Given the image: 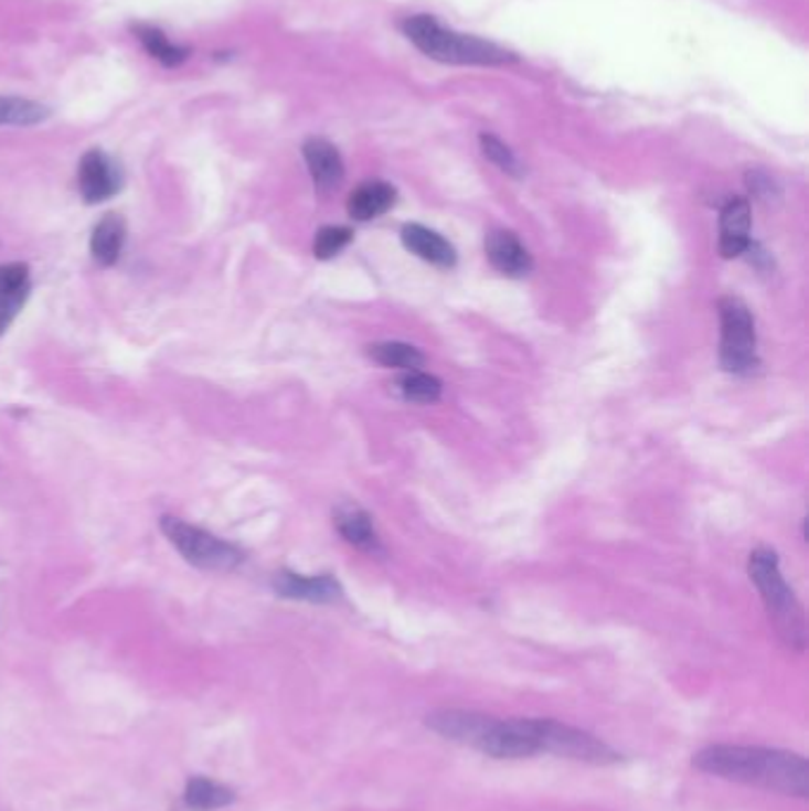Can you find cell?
Listing matches in <instances>:
<instances>
[{
	"label": "cell",
	"instance_id": "obj_1",
	"mask_svg": "<svg viewBox=\"0 0 809 811\" xmlns=\"http://www.w3.org/2000/svg\"><path fill=\"white\" fill-rule=\"evenodd\" d=\"M693 767L726 781L757 786L790 798L809 794L807 759L796 753L748 745H710L693 755Z\"/></svg>",
	"mask_w": 809,
	"mask_h": 811
},
{
	"label": "cell",
	"instance_id": "obj_2",
	"mask_svg": "<svg viewBox=\"0 0 809 811\" xmlns=\"http://www.w3.org/2000/svg\"><path fill=\"white\" fill-rule=\"evenodd\" d=\"M404 36L414 43L418 51L437 62H447V65H511L518 62L513 53L505 47L482 41L478 36L458 34L447 26H441L430 14H414L402 22Z\"/></svg>",
	"mask_w": 809,
	"mask_h": 811
},
{
	"label": "cell",
	"instance_id": "obj_3",
	"mask_svg": "<svg viewBox=\"0 0 809 811\" xmlns=\"http://www.w3.org/2000/svg\"><path fill=\"white\" fill-rule=\"evenodd\" d=\"M748 572H751V579L759 588V594H763L765 608L769 612V619L774 622L776 631H779V636L790 648L802 650L807 641L805 615H802V608H800L796 594L790 591V586L786 584L781 575L776 553L771 548L753 551Z\"/></svg>",
	"mask_w": 809,
	"mask_h": 811
},
{
	"label": "cell",
	"instance_id": "obj_4",
	"mask_svg": "<svg viewBox=\"0 0 809 811\" xmlns=\"http://www.w3.org/2000/svg\"><path fill=\"white\" fill-rule=\"evenodd\" d=\"M160 530L169 538V544L177 548L188 565L204 572H233L245 561V553L231 541L221 538L207 530L190 524L181 517L164 515L160 520Z\"/></svg>",
	"mask_w": 809,
	"mask_h": 811
},
{
	"label": "cell",
	"instance_id": "obj_5",
	"mask_svg": "<svg viewBox=\"0 0 809 811\" xmlns=\"http://www.w3.org/2000/svg\"><path fill=\"white\" fill-rule=\"evenodd\" d=\"M720 321H722V344L720 361L726 373L748 375L753 373L757 361V335L751 309L743 305L738 297H724L720 301Z\"/></svg>",
	"mask_w": 809,
	"mask_h": 811
},
{
	"label": "cell",
	"instance_id": "obj_6",
	"mask_svg": "<svg viewBox=\"0 0 809 811\" xmlns=\"http://www.w3.org/2000/svg\"><path fill=\"white\" fill-rule=\"evenodd\" d=\"M532 730L539 745V753H551L594 767H608L615 765V761H620V755H617L608 743L586 734L582 728L553 719H532Z\"/></svg>",
	"mask_w": 809,
	"mask_h": 811
},
{
	"label": "cell",
	"instance_id": "obj_7",
	"mask_svg": "<svg viewBox=\"0 0 809 811\" xmlns=\"http://www.w3.org/2000/svg\"><path fill=\"white\" fill-rule=\"evenodd\" d=\"M76 183L86 204H100L119 193L124 185V173L113 157L93 148L78 162Z\"/></svg>",
	"mask_w": 809,
	"mask_h": 811
},
{
	"label": "cell",
	"instance_id": "obj_8",
	"mask_svg": "<svg viewBox=\"0 0 809 811\" xmlns=\"http://www.w3.org/2000/svg\"><path fill=\"white\" fill-rule=\"evenodd\" d=\"M480 753L494 759H525L539 753L532 719H505L489 726Z\"/></svg>",
	"mask_w": 809,
	"mask_h": 811
},
{
	"label": "cell",
	"instance_id": "obj_9",
	"mask_svg": "<svg viewBox=\"0 0 809 811\" xmlns=\"http://www.w3.org/2000/svg\"><path fill=\"white\" fill-rule=\"evenodd\" d=\"M425 724L441 738L480 750L489 726L494 724V717H487V714L468 712V709H439V712L427 714Z\"/></svg>",
	"mask_w": 809,
	"mask_h": 811
},
{
	"label": "cell",
	"instance_id": "obj_10",
	"mask_svg": "<svg viewBox=\"0 0 809 811\" xmlns=\"http://www.w3.org/2000/svg\"><path fill=\"white\" fill-rule=\"evenodd\" d=\"M274 591L280 598L307 600V602H336L342 598V586L332 575L305 577L297 572L283 569L274 577Z\"/></svg>",
	"mask_w": 809,
	"mask_h": 811
},
{
	"label": "cell",
	"instance_id": "obj_11",
	"mask_svg": "<svg viewBox=\"0 0 809 811\" xmlns=\"http://www.w3.org/2000/svg\"><path fill=\"white\" fill-rule=\"evenodd\" d=\"M301 154H305V162L319 193H330V190L340 188L344 181V162L332 142L326 138H309L305 148H301Z\"/></svg>",
	"mask_w": 809,
	"mask_h": 811
},
{
	"label": "cell",
	"instance_id": "obj_12",
	"mask_svg": "<svg viewBox=\"0 0 809 811\" xmlns=\"http://www.w3.org/2000/svg\"><path fill=\"white\" fill-rule=\"evenodd\" d=\"M753 245L751 241V204L745 198H734L724 204L720 216V252L722 257H741Z\"/></svg>",
	"mask_w": 809,
	"mask_h": 811
},
{
	"label": "cell",
	"instance_id": "obj_13",
	"mask_svg": "<svg viewBox=\"0 0 809 811\" xmlns=\"http://www.w3.org/2000/svg\"><path fill=\"white\" fill-rule=\"evenodd\" d=\"M487 259L503 276L522 278L532 270V254L511 231H491L485 241Z\"/></svg>",
	"mask_w": 809,
	"mask_h": 811
},
{
	"label": "cell",
	"instance_id": "obj_14",
	"mask_svg": "<svg viewBox=\"0 0 809 811\" xmlns=\"http://www.w3.org/2000/svg\"><path fill=\"white\" fill-rule=\"evenodd\" d=\"M402 243L408 252H414L416 257L430 262L439 268H451L456 264V249L449 241L430 228L421 224H406L402 228Z\"/></svg>",
	"mask_w": 809,
	"mask_h": 811
},
{
	"label": "cell",
	"instance_id": "obj_15",
	"mask_svg": "<svg viewBox=\"0 0 809 811\" xmlns=\"http://www.w3.org/2000/svg\"><path fill=\"white\" fill-rule=\"evenodd\" d=\"M126 243V221L119 214H105L91 233V257L93 262L109 268L121 257Z\"/></svg>",
	"mask_w": 809,
	"mask_h": 811
},
{
	"label": "cell",
	"instance_id": "obj_16",
	"mask_svg": "<svg viewBox=\"0 0 809 811\" xmlns=\"http://www.w3.org/2000/svg\"><path fill=\"white\" fill-rule=\"evenodd\" d=\"M396 202L394 185L385 181L361 183L347 202V212L354 221H371L390 212Z\"/></svg>",
	"mask_w": 809,
	"mask_h": 811
},
{
	"label": "cell",
	"instance_id": "obj_17",
	"mask_svg": "<svg viewBox=\"0 0 809 811\" xmlns=\"http://www.w3.org/2000/svg\"><path fill=\"white\" fill-rule=\"evenodd\" d=\"M336 527L342 534V538L349 541L352 546L361 551H369V553L380 551V538L375 534L373 520L366 511H363V508L352 505V503L340 505L336 513Z\"/></svg>",
	"mask_w": 809,
	"mask_h": 811
},
{
	"label": "cell",
	"instance_id": "obj_18",
	"mask_svg": "<svg viewBox=\"0 0 809 811\" xmlns=\"http://www.w3.org/2000/svg\"><path fill=\"white\" fill-rule=\"evenodd\" d=\"M134 34L140 41V45L146 47V53L152 60L160 62L162 67H169V70L181 67L183 62L190 57V47L179 45V43H171L162 29L150 26V24H136L134 26Z\"/></svg>",
	"mask_w": 809,
	"mask_h": 811
},
{
	"label": "cell",
	"instance_id": "obj_19",
	"mask_svg": "<svg viewBox=\"0 0 809 811\" xmlns=\"http://www.w3.org/2000/svg\"><path fill=\"white\" fill-rule=\"evenodd\" d=\"M183 802L188 809H193V811H214V809H224L233 804L235 792L226 786L212 781V778L195 776L185 783Z\"/></svg>",
	"mask_w": 809,
	"mask_h": 811
},
{
	"label": "cell",
	"instance_id": "obj_20",
	"mask_svg": "<svg viewBox=\"0 0 809 811\" xmlns=\"http://www.w3.org/2000/svg\"><path fill=\"white\" fill-rule=\"evenodd\" d=\"M51 117V107L29 98H0V126H36Z\"/></svg>",
	"mask_w": 809,
	"mask_h": 811
},
{
	"label": "cell",
	"instance_id": "obj_21",
	"mask_svg": "<svg viewBox=\"0 0 809 811\" xmlns=\"http://www.w3.org/2000/svg\"><path fill=\"white\" fill-rule=\"evenodd\" d=\"M369 356L377 361L380 365H387V369H404V371H416L425 363L421 349H416L414 344H404V342L371 344Z\"/></svg>",
	"mask_w": 809,
	"mask_h": 811
},
{
	"label": "cell",
	"instance_id": "obj_22",
	"mask_svg": "<svg viewBox=\"0 0 809 811\" xmlns=\"http://www.w3.org/2000/svg\"><path fill=\"white\" fill-rule=\"evenodd\" d=\"M400 392L406 402L433 404L441 396V383L435 375L411 371L400 380Z\"/></svg>",
	"mask_w": 809,
	"mask_h": 811
},
{
	"label": "cell",
	"instance_id": "obj_23",
	"mask_svg": "<svg viewBox=\"0 0 809 811\" xmlns=\"http://www.w3.org/2000/svg\"><path fill=\"white\" fill-rule=\"evenodd\" d=\"M354 233L344 226H323L313 237V257L316 259H332L352 243Z\"/></svg>",
	"mask_w": 809,
	"mask_h": 811
},
{
	"label": "cell",
	"instance_id": "obj_24",
	"mask_svg": "<svg viewBox=\"0 0 809 811\" xmlns=\"http://www.w3.org/2000/svg\"><path fill=\"white\" fill-rule=\"evenodd\" d=\"M29 292H31L29 266L22 262L0 264V301Z\"/></svg>",
	"mask_w": 809,
	"mask_h": 811
},
{
	"label": "cell",
	"instance_id": "obj_25",
	"mask_svg": "<svg viewBox=\"0 0 809 811\" xmlns=\"http://www.w3.org/2000/svg\"><path fill=\"white\" fill-rule=\"evenodd\" d=\"M480 146H482V152H485V157L489 159L491 164H497L501 171L511 173V177H520L522 169H520L518 157L513 154V150L509 146H505V142H501L497 136L482 134Z\"/></svg>",
	"mask_w": 809,
	"mask_h": 811
},
{
	"label": "cell",
	"instance_id": "obj_26",
	"mask_svg": "<svg viewBox=\"0 0 809 811\" xmlns=\"http://www.w3.org/2000/svg\"><path fill=\"white\" fill-rule=\"evenodd\" d=\"M748 185H751V190H753V193L757 198H771L774 183H771V179L767 177V173H763V171H751L748 173Z\"/></svg>",
	"mask_w": 809,
	"mask_h": 811
}]
</instances>
